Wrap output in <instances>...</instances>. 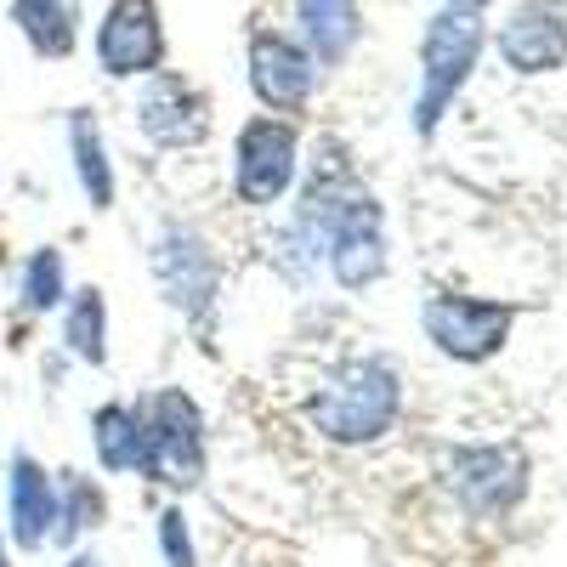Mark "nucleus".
<instances>
[{"instance_id": "1", "label": "nucleus", "mask_w": 567, "mask_h": 567, "mask_svg": "<svg viewBox=\"0 0 567 567\" xmlns=\"http://www.w3.org/2000/svg\"><path fill=\"white\" fill-rule=\"evenodd\" d=\"M312 432L341 443V449H369L398 432L403 420V374L386 358H352L307 398Z\"/></svg>"}, {"instance_id": "2", "label": "nucleus", "mask_w": 567, "mask_h": 567, "mask_svg": "<svg viewBox=\"0 0 567 567\" xmlns=\"http://www.w3.org/2000/svg\"><path fill=\"white\" fill-rule=\"evenodd\" d=\"M483 58V18L465 12V7H449L425 23V40H420V97H414V125L420 136H432L443 109L465 91L471 69Z\"/></svg>"}, {"instance_id": "3", "label": "nucleus", "mask_w": 567, "mask_h": 567, "mask_svg": "<svg viewBox=\"0 0 567 567\" xmlns=\"http://www.w3.org/2000/svg\"><path fill=\"white\" fill-rule=\"evenodd\" d=\"M528 477H534V465L516 443H460L443 454V488L477 523L511 516L528 494Z\"/></svg>"}, {"instance_id": "4", "label": "nucleus", "mask_w": 567, "mask_h": 567, "mask_svg": "<svg viewBox=\"0 0 567 567\" xmlns=\"http://www.w3.org/2000/svg\"><path fill=\"white\" fill-rule=\"evenodd\" d=\"M142 432H148V454H142V477H154L165 488H199L205 483V414L199 403L165 386L154 398H142Z\"/></svg>"}, {"instance_id": "5", "label": "nucleus", "mask_w": 567, "mask_h": 567, "mask_svg": "<svg viewBox=\"0 0 567 567\" xmlns=\"http://www.w3.org/2000/svg\"><path fill=\"white\" fill-rule=\"evenodd\" d=\"M148 267H154L159 296L187 323H210L216 318V301H221V256H216V245L205 239L199 227L171 221L159 239H154V250H148Z\"/></svg>"}, {"instance_id": "6", "label": "nucleus", "mask_w": 567, "mask_h": 567, "mask_svg": "<svg viewBox=\"0 0 567 567\" xmlns=\"http://www.w3.org/2000/svg\"><path fill=\"white\" fill-rule=\"evenodd\" d=\"M420 329L443 358L454 363H488L505 352L511 329H516V307L511 301H483V296H432L420 307Z\"/></svg>"}, {"instance_id": "7", "label": "nucleus", "mask_w": 567, "mask_h": 567, "mask_svg": "<svg viewBox=\"0 0 567 567\" xmlns=\"http://www.w3.org/2000/svg\"><path fill=\"white\" fill-rule=\"evenodd\" d=\"M296 165H301V136L290 120H250L233 142V194L239 205H278L296 182Z\"/></svg>"}, {"instance_id": "8", "label": "nucleus", "mask_w": 567, "mask_h": 567, "mask_svg": "<svg viewBox=\"0 0 567 567\" xmlns=\"http://www.w3.org/2000/svg\"><path fill=\"white\" fill-rule=\"evenodd\" d=\"M97 63L114 80L154 74L165 63V29H159L154 0H114L97 29Z\"/></svg>"}, {"instance_id": "9", "label": "nucleus", "mask_w": 567, "mask_h": 567, "mask_svg": "<svg viewBox=\"0 0 567 567\" xmlns=\"http://www.w3.org/2000/svg\"><path fill=\"white\" fill-rule=\"evenodd\" d=\"M312 85H318V63L307 45H296L290 34H256L250 40V91L261 109L296 114L312 103Z\"/></svg>"}, {"instance_id": "10", "label": "nucleus", "mask_w": 567, "mask_h": 567, "mask_svg": "<svg viewBox=\"0 0 567 567\" xmlns=\"http://www.w3.org/2000/svg\"><path fill=\"white\" fill-rule=\"evenodd\" d=\"M7 534L18 550H45L58 539V477L23 449L7 460Z\"/></svg>"}, {"instance_id": "11", "label": "nucleus", "mask_w": 567, "mask_h": 567, "mask_svg": "<svg viewBox=\"0 0 567 567\" xmlns=\"http://www.w3.org/2000/svg\"><path fill=\"white\" fill-rule=\"evenodd\" d=\"M136 125L148 131L159 148H194V142H205V131H210V103L187 80L159 74L148 91H142Z\"/></svg>"}, {"instance_id": "12", "label": "nucleus", "mask_w": 567, "mask_h": 567, "mask_svg": "<svg viewBox=\"0 0 567 567\" xmlns=\"http://www.w3.org/2000/svg\"><path fill=\"white\" fill-rule=\"evenodd\" d=\"M499 58L516 74H550L567 63V18L550 0H523L511 12V23L499 29Z\"/></svg>"}, {"instance_id": "13", "label": "nucleus", "mask_w": 567, "mask_h": 567, "mask_svg": "<svg viewBox=\"0 0 567 567\" xmlns=\"http://www.w3.org/2000/svg\"><path fill=\"white\" fill-rule=\"evenodd\" d=\"M91 449H97V465L109 477H131L142 471V454H148V432H142V409L136 403H103L91 414Z\"/></svg>"}, {"instance_id": "14", "label": "nucleus", "mask_w": 567, "mask_h": 567, "mask_svg": "<svg viewBox=\"0 0 567 567\" xmlns=\"http://www.w3.org/2000/svg\"><path fill=\"white\" fill-rule=\"evenodd\" d=\"M12 18L40 58H69L80 40V0H12Z\"/></svg>"}, {"instance_id": "15", "label": "nucleus", "mask_w": 567, "mask_h": 567, "mask_svg": "<svg viewBox=\"0 0 567 567\" xmlns=\"http://www.w3.org/2000/svg\"><path fill=\"white\" fill-rule=\"evenodd\" d=\"M312 63H341L358 40V0H296Z\"/></svg>"}, {"instance_id": "16", "label": "nucleus", "mask_w": 567, "mask_h": 567, "mask_svg": "<svg viewBox=\"0 0 567 567\" xmlns=\"http://www.w3.org/2000/svg\"><path fill=\"white\" fill-rule=\"evenodd\" d=\"M69 154H74V176H80V194L91 199V210H109L114 205V165H109L103 131L91 114L69 120Z\"/></svg>"}, {"instance_id": "17", "label": "nucleus", "mask_w": 567, "mask_h": 567, "mask_svg": "<svg viewBox=\"0 0 567 567\" xmlns=\"http://www.w3.org/2000/svg\"><path fill=\"white\" fill-rule=\"evenodd\" d=\"M63 341H69V352H74L80 363H91V369H103V363H109V301H103L97 284L69 296Z\"/></svg>"}, {"instance_id": "18", "label": "nucleus", "mask_w": 567, "mask_h": 567, "mask_svg": "<svg viewBox=\"0 0 567 567\" xmlns=\"http://www.w3.org/2000/svg\"><path fill=\"white\" fill-rule=\"evenodd\" d=\"M18 301H23V312H52L69 301V261L58 245L29 250V261L18 272Z\"/></svg>"}, {"instance_id": "19", "label": "nucleus", "mask_w": 567, "mask_h": 567, "mask_svg": "<svg viewBox=\"0 0 567 567\" xmlns=\"http://www.w3.org/2000/svg\"><path fill=\"white\" fill-rule=\"evenodd\" d=\"M109 516V494L91 477H63L58 483V539L52 545H74L80 534H97Z\"/></svg>"}, {"instance_id": "20", "label": "nucleus", "mask_w": 567, "mask_h": 567, "mask_svg": "<svg viewBox=\"0 0 567 567\" xmlns=\"http://www.w3.org/2000/svg\"><path fill=\"white\" fill-rule=\"evenodd\" d=\"M159 550H165V567H199L194 534H187L182 505H165V511H159Z\"/></svg>"}, {"instance_id": "21", "label": "nucleus", "mask_w": 567, "mask_h": 567, "mask_svg": "<svg viewBox=\"0 0 567 567\" xmlns=\"http://www.w3.org/2000/svg\"><path fill=\"white\" fill-rule=\"evenodd\" d=\"M63 567H103V556H97V550H74Z\"/></svg>"}, {"instance_id": "22", "label": "nucleus", "mask_w": 567, "mask_h": 567, "mask_svg": "<svg viewBox=\"0 0 567 567\" xmlns=\"http://www.w3.org/2000/svg\"><path fill=\"white\" fill-rule=\"evenodd\" d=\"M449 7H465V12H477V7H483V0H449Z\"/></svg>"}, {"instance_id": "23", "label": "nucleus", "mask_w": 567, "mask_h": 567, "mask_svg": "<svg viewBox=\"0 0 567 567\" xmlns=\"http://www.w3.org/2000/svg\"><path fill=\"white\" fill-rule=\"evenodd\" d=\"M0 567H12V550H7V539H0Z\"/></svg>"}]
</instances>
